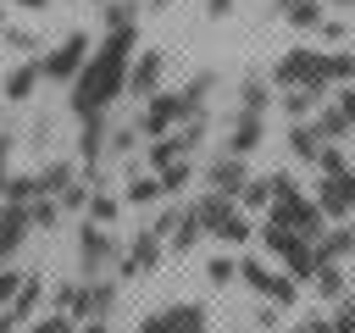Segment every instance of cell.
Wrapping results in <instances>:
<instances>
[{"mask_svg":"<svg viewBox=\"0 0 355 333\" xmlns=\"http://www.w3.org/2000/svg\"><path fill=\"white\" fill-rule=\"evenodd\" d=\"M128 50H133V33H111L83 61V72L72 78V111L78 117H105V105L122 94V83H128Z\"/></svg>","mask_w":355,"mask_h":333,"instance_id":"obj_1","label":"cell"},{"mask_svg":"<svg viewBox=\"0 0 355 333\" xmlns=\"http://www.w3.org/2000/svg\"><path fill=\"white\" fill-rule=\"evenodd\" d=\"M216 89V78L211 72H200L194 83H183L178 94H155V100H144V111H139V133H150V139H166L172 128H183V122H194V117H205V94Z\"/></svg>","mask_w":355,"mask_h":333,"instance_id":"obj_2","label":"cell"},{"mask_svg":"<svg viewBox=\"0 0 355 333\" xmlns=\"http://www.w3.org/2000/svg\"><path fill=\"white\" fill-rule=\"evenodd\" d=\"M272 83L277 89H333V56L327 50H288L277 67H272Z\"/></svg>","mask_w":355,"mask_h":333,"instance_id":"obj_3","label":"cell"},{"mask_svg":"<svg viewBox=\"0 0 355 333\" xmlns=\"http://www.w3.org/2000/svg\"><path fill=\"white\" fill-rule=\"evenodd\" d=\"M194 216H200V228H205L211 239H222V244H244V239H255L250 216H244L239 200H227V194H200V200H194Z\"/></svg>","mask_w":355,"mask_h":333,"instance_id":"obj_4","label":"cell"},{"mask_svg":"<svg viewBox=\"0 0 355 333\" xmlns=\"http://www.w3.org/2000/svg\"><path fill=\"white\" fill-rule=\"evenodd\" d=\"M255 239H261V244L288 266V278H294V283H300V278H305V283L316 278V266H322V261H316V244H311V239H300V233H288V228H277V222H261V233H255Z\"/></svg>","mask_w":355,"mask_h":333,"instance_id":"obj_5","label":"cell"},{"mask_svg":"<svg viewBox=\"0 0 355 333\" xmlns=\"http://www.w3.org/2000/svg\"><path fill=\"white\" fill-rule=\"evenodd\" d=\"M266 222H277V228H288V233H300V239H311V244L327 233L322 205H316L311 194H300V189H294V194H277V200L266 205Z\"/></svg>","mask_w":355,"mask_h":333,"instance_id":"obj_6","label":"cell"},{"mask_svg":"<svg viewBox=\"0 0 355 333\" xmlns=\"http://www.w3.org/2000/svg\"><path fill=\"white\" fill-rule=\"evenodd\" d=\"M55 300L72 311V322H105L116 305V283L111 278H83L78 289H55Z\"/></svg>","mask_w":355,"mask_h":333,"instance_id":"obj_7","label":"cell"},{"mask_svg":"<svg viewBox=\"0 0 355 333\" xmlns=\"http://www.w3.org/2000/svg\"><path fill=\"white\" fill-rule=\"evenodd\" d=\"M116 261H122L116 233L100 228V222H83V228H78V266H83V278H105Z\"/></svg>","mask_w":355,"mask_h":333,"instance_id":"obj_8","label":"cell"},{"mask_svg":"<svg viewBox=\"0 0 355 333\" xmlns=\"http://www.w3.org/2000/svg\"><path fill=\"white\" fill-rule=\"evenodd\" d=\"M239 278H244L261 300H272V305H294V294H300V283L283 278V272H272L266 261H239Z\"/></svg>","mask_w":355,"mask_h":333,"instance_id":"obj_9","label":"cell"},{"mask_svg":"<svg viewBox=\"0 0 355 333\" xmlns=\"http://www.w3.org/2000/svg\"><path fill=\"white\" fill-rule=\"evenodd\" d=\"M44 61V78H55V83H72L78 72H83V61H89V33H67L50 56H39Z\"/></svg>","mask_w":355,"mask_h":333,"instance_id":"obj_10","label":"cell"},{"mask_svg":"<svg viewBox=\"0 0 355 333\" xmlns=\"http://www.w3.org/2000/svg\"><path fill=\"white\" fill-rule=\"evenodd\" d=\"M316 205H322V216H355V166L327 172L316 183Z\"/></svg>","mask_w":355,"mask_h":333,"instance_id":"obj_11","label":"cell"},{"mask_svg":"<svg viewBox=\"0 0 355 333\" xmlns=\"http://www.w3.org/2000/svg\"><path fill=\"white\" fill-rule=\"evenodd\" d=\"M161 72H166V50H144L139 61H128V94L133 100H155L161 94Z\"/></svg>","mask_w":355,"mask_h":333,"instance_id":"obj_12","label":"cell"},{"mask_svg":"<svg viewBox=\"0 0 355 333\" xmlns=\"http://www.w3.org/2000/svg\"><path fill=\"white\" fill-rule=\"evenodd\" d=\"M161 244H166V239H161L155 228H144V233H133V244L122 250V261H116V266H122L128 278H150V272L161 266Z\"/></svg>","mask_w":355,"mask_h":333,"instance_id":"obj_13","label":"cell"},{"mask_svg":"<svg viewBox=\"0 0 355 333\" xmlns=\"http://www.w3.org/2000/svg\"><path fill=\"white\" fill-rule=\"evenodd\" d=\"M205 183H211V194L239 200V194H244V183H250V166H244L239 155H216V161L205 166Z\"/></svg>","mask_w":355,"mask_h":333,"instance_id":"obj_14","label":"cell"},{"mask_svg":"<svg viewBox=\"0 0 355 333\" xmlns=\"http://www.w3.org/2000/svg\"><path fill=\"white\" fill-rule=\"evenodd\" d=\"M261 139H266V117H233V128H227V150L222 155H255L261 150Z\"/></svg>","mask_w":355,"mask_h":333,"instance_id":"obj_15","label":"cell"},{"mask_svg":"<svg viewBox=\"0 0 355 333\" xmlns=\"http://www.w3.org/2000/svg\"><path fill=\"white\" fill-rule=\"evenodd\" d=\"M155 333H211V322L200 305H166L155 311Z\"/></svg>","mask_w":355,"mask_h":333,"instance_id":"obj_16","label":"cell"},{"mask_svg":"<svg viewBox=\"0 0 355 333\" xmlns=\"http://www.w3.org/2000/svg\"><path fill=\"white\" fill-rule=\"evenodd\" d=\"M28 205H0V261L6 255H17V244L28 239Z\"/></svg>","mask_w":355,"mask_h":333,"instance_id":"obj_17","label":"cell"},{"mask_svg":"<svg viewBox=\"0 0 355 333\" xmlns=\"http://www.w3.org/2000/svg\"><path fill=\"white\" fill-rule=\"evenodd\" d=\"M349 255H355V228H349V222H338V228H327V233L316 239V261H338V266H344Z\"/></svg>","mask_w":355,"mask_h":333,"instance_id":"obj_18","label":"cell"},{"mask_svg":"<svg viewBox=\"0 0 355 333\" xmlns=\"http://www.w3.org/2000/svg\"><path fill=\"white\" fill-rule=\"evenodd\" d=\"M105 155V117H83V133H78V161L94 172Z\"/></svg>","mask_w":355,"mask_h":333,"instance_id":"obj_19","label":"cell"},{"mask_svg":"<svg viewBox=\"0 0 355 333\" xmlns=\"http://www.w3.org/2000/svg\"><path fill=\"white\" fill-rule=\"evenodd\" d=\"M39 78H44V61H22V67H11V72H6V100H28V94L39 89Z\"/></svg>","mask_w":355,"mask_h":333,"instance_id":"obj_20","label":"cell"},{"mask_svg":"<svg viewBox=\"0 0 355 333\" xmlns=\"http://www.w3.org/2000/svg\"><path fill=\"white\" fill-rule=\"evenodd\" d=\"M322 100H327V89H283V111L294 122H311L322 111Z\"/></svg>","mask_w":355,"mask_h":333,"instance_id":"obj_21","label":"cell"},{"mask_svg":"<svg viewBox=\"0 0 355 333\" xmlns=\"http://www.w3.org/2000/svg\"><path fill=\"white\" fill-rule=\"evenodd\" d=\"M322 144H327V139H322L311 122H294V128H288V150H294V161H311V166H316Z\"/></svg>","mask_w":355,"mask_h":333,"instance_id":"obj_22","label":"cell"},{"mask_svg":"<svg viewBox=\"0 0 355 333\" xmlns=\"http://www.w3.org/2000/svg\"><path fill=\"white\" fill-rule=\"evenodd\" d=\"M72 183H78V172H72L67 161H50V166H44V172L33 178V189H39V194H50V200H61V194H67Z\"/></svg>","mask_w":355,"mask_h":333,"instance_id":"obj_23","label":"cell"},{"mask_svg":"<svg viewBox=\"0 0 355 333\" xmlns=\"http://www.w3.org/2000/svg\"><path fill=\"white\" fill-rule=\"evenodd\" d=\"M272 94H266V78H244L239 83V117H266Z\"/></svg>","mask_w":355,"mask_h":333,"instance_id":"obj_24","label":"cell"},{"mask_svg":"<svg viewBox=\"0 0 355 333\" xmlns=\"http://www.w3.org/2000/svg\"><path fill=\"white\" fill-rule=\"evenodd\" d=\"M311 283H316V294H327V300H344V294H349V272H344L338 261H322Z\"/></svg>","mask_w":355,"mask_h":333,"instance_id":"obj_25","label":"cell"},{"mask_svg":"<svg viewBox=\"0 0 355 333\" xmlns=\"http://www.w3.org/2000/svg\"><path fill=\"white\" fill-rule=\"evenodd\" d=\"M105 28H111V33H133V28H139V6H133V0H111V6H105Z\"/></svg>","mask_w":355,"mask_h":333,"instance_id":"obj_26","label":"cell"},{"mask_svg":"<svg viewBox=\"0 0 355 333\" xmlns=\"http://www.w3.org/2000/svg\"><path fill=\"white\" fill-rule=\"evenodd\" d=\"M155 194H161V178H128V189H122L128 205H150Z\"/></svg>","mask_w":355,"mask_h":333,"instance_id":"obj_27","label":"cell"},{"mask_svg":"<svg viewBox=\"0 0 355 333\" xmlns=\"http://www.w3.org/2000/svg\"><path fill=\"white\" fill-rule=\"evenodd\" d=\"M261 205H272V183L266 178H250L244 194H239V211H261Z\"/></svg>","mask_w":355,"mask_h":333,"instance_id":"obj_28","label":"cell"},{"mask_svg":"<svg viewBox=\"0 0 355 333\" xmlns=\"http://www.w3.org/2000/svg\"><path fill=\"white\" fill-rule=\"evenodd\" d=\"M55 216H61V205H55L50 194H33V200H28V222H33V228H55Z\"/></svg>","mask_w":355,"mask_h":333,"instance_id":"obj_29","label":"cell"},{"mask_svg":"<svg viewBox=\"0 0 355 333\" xmlns=\"http://www.w3.org/2000/svg\"><path fill=\"white\" fill-rule=\"evenodd\" d=\"M283 22H294V28L316 33V28H322V0H311V6H294V11H283Z\"/></svg>","mask_w":355,"mask_h":333,"instance_id":"obj_30","label":"cell"},{"mask_svg":"<svg viewBox=\"0 0 355 333\" xmlns=\"http://www.w3.org/2000/svg\"><path fill=\"white\" fill-rule=\"evenodd\" d=\"M133 144H139V122H122L116 133H105V150H111V155H128Z\"/></svg>","mask_w":355,"mask_h":333,"instance_id":"obj_31","label":"cell"},{"mask_svg":"<svg viewBox=\"0 0 355 333\" xmlns=\"http://www.w3.org/2000/svg\"><path fill=\"white\" fill-rule=\"evenodd\" d=\"M155 178H161V194H178V189H189V161H172V166H161Z\"/></svg>","mask_w":355,"mask_h":333,"instance_id":"obj_32","label":"cell"},{"mask_svg":"<svg viewBox=\"0 0 355 333\" xmlns=\"http://www.w3.org/2000/svg\"><path fill=\"white\" fill-rule=\"evenodd\" d=\"M111 216H116V194H89V216H83V222H100V228H105Z\"/></svg>","mask_w":355,"mask_h":333,"instance_id":"obj_33","label":"cell"},{"mask_svg":"<svg viewBox=\"0 0 355 333\" xmlns=\"http://www.w3.org/2000/svg\"><path fill=\"white\" fill-rule=\"evenodd\" d=\"M344 166H349V155H344L338 144H322V155H316V172L327 178V172H344Z\"/></svg>","mask_w":355,"mask_h":333,"instance_id":"obj_34","label":"cell"},{"mask_svg":"<svg viewBox=\"0 0 355 333\" xmlns=\"http://www.w3.org/2000/svg\"><path fill=\"white\" fill-rule=\"evenodd\" d=\"M205 278H211V283L222 289V283H233V278H239V261H233V255H216V261L205 266Z\"/></svg>","mask_w":355,"mask_h":333,"instance_id":"obj_35","label":"cell"},{"mask_svg":"<svg viewBox=\"0 0 355 333\" xmlns=\"http://www.w3.org/2000/svg\"><path fill=\"white\" fill-rule=\"evenodd\" d=\"M22 283H28V272H11V266H0V305H11V300L22 294Z\"/></svg>","mask_w":355,"mask_h":333,"instance_id":"obj_36","label":"cell"},{"mask_svg":"<svg viewBox=\"0 0 355 333\" xmlns=\"http://www.w3.org/2000/svg\"><path fill=\"white\" fill-rule=\"evenodd\" d=\"M333 105H338V117L349 122V133H355V83H344L338 94H333Z\"/></svg>","mask_w":355,"mask_h":333,"instance_id":"obj_37","label":"cell"},{"mask_svg":"<svg viewBox=\"0 0 355 333\" xmlns=\"http://www.w3.org/2000/svg\"><path fill=\"white\" fill-rule=\"evenodd\" d=\"M333 333H355V300H349V294H344L338 311H333Z\"/></svg>","mask_w":355,"mask_h":333,"instance_id":"obj_38","label":"cell"},{"mask_svg":"<svg viewBox=\"0 0 355 333\" xmlns=\"http://www.w3.org/2000/svg\"><path fill=\"white\" fill-rule=\"evenodd\" d=\"M294 333H333V316H305Z\"/></svg>","mask_w":355,"mask_h":333,"instance_id":"obj_39","label":"cell"},{"mask_svg":"<svg viewBox=\"0 0 355 333\" xmlns=\"http://www.w3.org/2000/svg\"><path fill=\"white\" fill-rule=\"evenodd\" d=\"M316 33H322V39H333V44H338V39H344V22H327V17H322V28H316Z\"/></svg>","mask_w":355,"mask_h":333,"instance_id":"obj_40","label":"cell"},{"mask_svg":"<svg viewBox=\"0 0 355 333\" xmlns=\"http://www.w3.org/2000/svg\"><path fill=\"white\" fill-rule=\"evenodd\" d=\"M227 11H233V0H205V17H216V22H222Z\"/></svg>","mask_w":355,"mask_h":333,"instance_id":"obj_41","label":"cell"},{"mask_svg":"<svg viewBox=\"0 0 355 333\" xmlns=\"http://www.w3.org/2000/svg\"><path fill=\"white\" fill-rule=\"evenodd\" d=\"M17 322H22V316H17L11 305H6V311H0V333H17Z\"/></svg>","mask_w":355,"mask_h":333,"instance_id":"obj_42","label":"cell"},{"mask_svg":"<svg viewBox=\"0 0 355 333\" xmlns=\"http://www.w3.org/2000/svg\"><path fill=\"white\" fill-rule=\"evenodd\" d=\"M6 150H11V133H0V189H6Z\"/></svg>","mask_w":355,"mask_h":333,"instance_id":"obj_43","label":"cell"},{"mask_svg":"<svg viewBox=\"0 0 355 333\" xmlns=\"http://www.w3.org/2000/svg\"><path fill=\"white\" fill-rule=\"evenodd\" d=\"M78 333H105V322H83V327H78Z\"/></svg>","mask_w":355,"mask_h":333,"instance_id":"obj_44","label":"cell"},{"mask_svg":"<svg viewBox=\"0 0 355 333\" xmlns=\"http://www.w3.org/2000/svg\"><path fill=\"white\" fill-rule=\"evenodd\" d=\"M294 6H311V0H277V11H294Z\"/></svg>","mask_w":355,"mask_h":333,"instance_id":"obj_45","label":"cell"},{"mask_svg":"<svg viewBox=\"0 0 355 333\" xmlns=\"http://www.w3.org/2000/svg\"><path fill=\"white\" fill-rule=\"evenodd\" d=\"M333 6H338V11H355V0H333Z\"/></svg>","mask_w":355,"mask_h":333,"instance_id":"obj_46","label":"cell"},{"mask_svg":"<svg viewBox=\"0 0 355 333\" xmlns=\"http://www.w3.org/2000/svg\"><path fill=\"white\" fill-rule=\"evenodd\" d=\"M72 333H78V327H72Z\"/></svg>","mask_w":355,"mask_h":333,"instance_id":"obj_47","label":"cell"},{"mask_svg":"<svg viewBox=\"0 0 355 333\" xmlns=\"http://www.w3.org/2000/svg\"><path fill=\"white\" fill-rule=\"evenodd\" d=\"M349 278H355V272H349Z\"/></svg>","mask_w":355,"mask_h":333,"instance_id":"obj_48","label":"cell"}]
</instances>
